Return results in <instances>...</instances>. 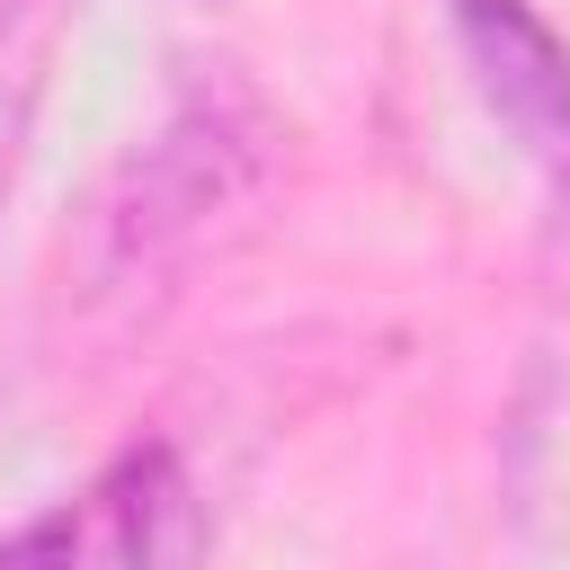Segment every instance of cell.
Segmentation results:
<instances>
[{
    "instance_id": "obj_3",
    "label": "cell",
    "mask_w": 570,
    "mask_h": 570,
    "mask_svg": "<svg viewBox=\"0 0 570 570\" xmlns=\"http://www.w3.org/2000/svg\"><path fill=\"white\" fill-rule=\"evenodd\" d=\"M463 62L508 125V142L534 160V178L570 205V45L534 0H445Z\"/></svg>"
},
{
    "instance_id": "obj_1",
    "label": "cell",
    "mask_w": 570,
    "mask_h": 570,
    "mask_svg": "<svg viewBox=\"0 0 570 570\" xmlns=\"http://www.w3.org/2000/svg\"><path fill=\"white\" fill-rule=\"evenodd\" d=\"M276 116L267 98L214 62L196 80H178L169 116L107 169L89 232H80V276L89 294H169L196 249L214 240L223 214H240L267 178H276Z\"/></svg>"
},
{
    "instance_id": "obj_2",
    "label": "cell",
    "mask_w": 570,
    "mask_h": 570,
    "mask_svg": "<svg viewBox=\"0 0 570 570\" xmlns=\"http://www.w3.org/2000/svg\"><path fill=\"white\" fill-rule=\"evenodd\" d=\"M196 552V490L169 445H125L80 499L0 534V570H178Z\"/></svg>"
},
{
    "instance_id": "obj_4",
    "label": "cell",
    "mask_w": 570,
    "mask_h": 570,
    "mask_svg": "<svg viewBox=\"0 0 570 570\" xmlns=\"http://www.w3.org/2000/svg\"><path fill=\"white\" fill-rule=\"evenodd\" d=\"M36 80H45V0H0V178L18 160Z\"/></svg>"
}]
</instances>
